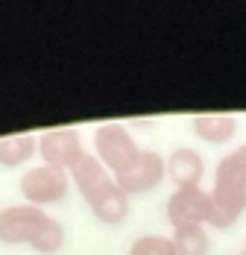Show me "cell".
I'll use <instances>...</instances> for the list:
<instances>
[{"label":"cell","instance_id":"2","mask_svg":"<svg viewBox=\"0 0 246 255\" xmlns=\"http://www.w3.org/2000/svg\"><path fill=\"white\" fill-rule=\"evenodd\" d=\"M65 226L35 205H6L0 208V244L29 247L32 253L53 255L65 247Z\"/></svg>","mask_w":246,"mask_h":255},{"label":"cell","instance_id":"1","mask_svg":"<svg viewBox=\"0 0 246 255\" xmlns=\"http://www.w3.org/2000/svg\"><path fill=\"white\" fill-rule=\"evenodd\" d=\"M71 185H76V191L88 203L91 214L97 217V223L109 226V229L121 226L129 217V211H132V197L123 194L121 185L100 164L97 155L91 153L82 155V161L71 170Z\"/></svg>","mask_w":246,"mask_h":255},{"label":"cell","instance_id":"3","mask_svg":"<svg viewBox=\"0 0 246 255\" xmlns=\"http://www.w3.org/2000/svg\"><path fill=\"white\" fill-rule=\"evenodd\" d=\"M211 194V223L214 229H232L246 214V161L238 150L223 155L214 170V188Z\"/></svg>","mask_w":246,"mask_h":255},{"label":"cell","instance_id":"4","mask_svg":"<svg viewBox=\"0 0 246 255\" xmlns=\"http://www.w3.org/2000/svg\"><path fill=\"white\" fill-rule=\"evenodd\" d=\"M94 155L100 158V164L118 176L126 167H132L141 155L138 141L132 138V132L118 124V121H109V124H97L94 127Z\"/></svg>","mask_w":246,"mask_h":255},{"label":"cell","instance_id":"9","mask_svg":"<svg viewBox=\"0 0 246 255\" xmlns=\"http://www.w3.org/2000/svg\"><path fill=\"white\" fill-rule=\"evenodd\" d=\"M202 176H205V161L194 147H176L167 155V179L176 188L202 185Z\"/></svg>","mask_w":246,"mask_h":255},{"label":"cell","instance_id":"13","mask_svg":"<svg viewBox=\"0 0 246 255\" xmlns=\"http://www.w3.org/2000/svg\"><path fill=\"white\" fill-rule=\"evenodd\" d=\"M126 255H179L167 235H141L129 244Z\"/></svg>","mask_w":246,"mask_h":255},{"label":"cell","instance_id":"6","mask_svg":"<svg viewBox=\"0 0 246 255\" xmlns=\"http://www.w3.org/2000/svg\"><path fill=\"white\" fill-rule=\"evenodd\" d=\"M38 155H41V164H50V167H59V170L71 173L85 155L79 129L74 127L44 129L38 135Z\"/></svg>","mask_w":246,"mask_h":255},{"label":"cell","instance_id":"10","mask_svg":"<svg viewBox=\"0 0 246 255\" xmlns=\"http://www.w3.org/2000/svg\"><path fill=\"white\" fill-rule=\"evenodd\" d=\"M191 129L199 141L205 144H226L238 135V118L226 115V112H205V115H194L191 118Z\"/></svg>","mask_w":246,"mask_h":255},{"label":"cell","instance_id":"7","mask_svg":"<svg viewBox=\"0 0 246 255\" xmlns=\"http://www.w3.org/2000/svg\"><path fill=\"white\" fill-rule=\"evenodd\" d=\"M211 214H214V205H211V194L194 185V188H173V194L167 197V220L170 226H188V223H199V226H208L211 223Z\"/></svg>","mask_w":246,"mask_h":255},{"label":"cell","instance_id":"15","mask_svg":"<svg viewBox=\"0 0 246 255\" xmlns=\"http://www.w3.org/2000/svg\"><path fill=\"white\" fill-rule=\"evenodd\" d=\"M238 255H246V250H244V253H238Z\"/></svg>","mask_w":246,"mask_h":255},{"label":"cell","instance_id":"12","mask_svg":"<svg viewBox=\"0 0 246 255\" xmlns=\"http://www.w3.org/2000/svg\"><path fill=\"white\" fill-rule=\"evenodd\" d=\"M173 247L179 255H208L211 253V238L208 229L199 223H188V226H176L170 235Z\"/></svg>","mask_w":246,"mask_h":255},{"label":"cell","instance_id":"5","mask_svg":"<svg viewBox=\"0 0 246 255\" xmlns=\"http://www.w3.org/2000/svg\"><path fill=\"white\" fill-rule=\"evenodd\" d=\"M18 188H21V197H24L26 205H35V208L56 205L71 191V173H65L59 167H50V164H35L21 176Z\"/></svg>","mask_w":246,"mask_h":255},{"label":"cell","instance_id":"14","mask_svg":"<svg viewBox=\"0 0 246 255\" xmlns=\"http://www.w3.org/2000/svg\"><path fill=\"white\" fill-rule=\"evenodd\" d=\"M238 153L244 155V161H246V144H244V147H238Z\"/></svg>","mask_w":246,"mask_h":255},{"label":"cell","instance_id":"8","mask_svg":"<svg viewBox=\"0 0 246 255\" xmlns=\"http://www.w3.org/2000/svg\"><path fill=\"white\" fill-rule=\"evenodd\" d=\"M167 179V158L155 150H141L138 161L132 167H126L123 173L115 176L126 197H138V194H149L155 191L161 182Z\"/></svg>","mask_w":246,"mask_h":255},{"label":"cell","instance_id":"11","mask_svg":"<svg viewBox=\"0 0 246 255\" xmlns=\"http://www.w3.org/2000/svg\"><path fill=\"white\" fill-rule=\"evenodd\" d=\"M35 153H38V135H32V132H18V135L0 138V167H21Z\"/></svg>","mask_w":246,"mask_h":255}]
</instances>
